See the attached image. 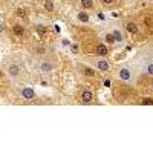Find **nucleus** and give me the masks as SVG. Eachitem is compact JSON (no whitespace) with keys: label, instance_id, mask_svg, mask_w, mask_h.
I'll return each mask as SVG.
<instances>
[{"label":"nucleus","instance_id":"nucleus-7","mask_svg":"<svg viewBox=\"0 0 153 153\" xmlns=\"http://www.w3.org/2000/svg\"><path fill=\"white\" fill-rule=\"evenodd\" d=\"M94 101V94L92 91H89V89H83L81 91V103L83 104H89Z\"/></svg>","mask_w":153,"mask_h":153},{"label":"nucleus","instance_id":"nucleus-23","mask_svg":"<svg viewBox=\"0 0 153 153\" xmlns=\"http://www.w3.org/2000/svg\"><path fill=\"white\" fill-rule=\"evenodd\" d=\"M152 89H153V81H152Z\"/></svg>","mask_w":153,"mask_h":153},{"label":"nucleus","instance_id":"nucleus-1","mask_svg":"<svg viewBox=\"0 0 153 153\" xmlns=\"http://www.w3.org/2000/svg\"><path fill=\"white\" fill-rule=\"evenodd\" d=\"M118 78L126 84H135L136 83V74L130 66H121L118 69Z\"/></svg>","mask_w":153,"mask_h":153},{"label":"nucleus","instance_id":"nucleus-24","mask_svg":"<svg viewBox=\"0 0 153 153\" xmlns=\"http://www.w3.org/2000/svg\"><path fill=\"white\" fill-rule=\"evenodd\" d=\"M152 54H153V51H152Z\"/></svg>","mask_w":153,"mask_h":153},{"label":"nucleus","instance_id":"nucleus-18","mask_svg":"<svg viewBox=\"0 0 153 153\" xmlns=\"http://www.w3.org/2000/svg\"><path fill=\"white\" fill-rule=\"evenodd\" d=\"M35 29H37V32H38V34H46V31H48V28H46V26H43V25H37Z\"/></svg>","mask_w":153,"mask_h":153},{"label":"nucleus","instance_id":"nucleus-9","mask_svg":"<svg viewBox=\"0 0 153 153\" xmlns=\"http://www.w3.org/2000/svg\"><path fill=\"white\" fill-rule=\"evenodd\" d=\"M110 32L113 34V37H115V40H117L118 45H123L124 43V34H123V31L120 28H112Z\"/></svg>","mask_w":153,"mask_h":153},{"label":"nucleus","instance_id":"nucleus-17","mask_svg":"<svg viewBox=\"0 0 153 153\" xmlns=\"http://www.w3.org/2000/svg\"><path fill=\"white\" fill-rule=\"evenodd\" d=\"M43 6H45V9H46L48 12H52V11L55 9V3L52 2V0H45Z\"/></svg>","mask_w":153,"mask_h":153},{"label":"nucleus","instance_id":"nucleus-5","mask_svg":"<svg viewBox=\"0 0 153 153\" xmlns=\"http://www.w3.org/2000/svg\"><path fill=\"white\" fill-rule=\"evenodd\" d=\"M19 95L22 98H25V100H34L37 97V94H35V91L32 87H22L19 91Z\"/></svg>","mask_w":153,"mask_h":153},{"label":"nucleus","instance_id":"nucleus-14","mask_svg":"<svg viewBox=\"0 0 153 153\" xmlns=\"http://www.w3.org/2000/svg\"><path fill=\"white\" fill-rule=\"evenodd\" d=\"M12 32H14V35H17V37H23L25 35V28L22 26V25H14V26H12Z\"/></svg>","mask_w":153,"mask_h":153},{"label":"nucleus","instance_id":"nucleus-8","mask_svg":"<svg viewBox=\"0 0 153 153\" xmlns=\"http://www.w3.org/2000/svg\"><path fill=\"white\" fill-rule=\"evenodd\" d=\"M95 54L98 57H107L109 55V48L104 45V43H98L95 46Z\"/></svg>","mask_w":153,"mask_h":153},{"label":"nucleus","instance_id":"nucleus-22","mask_svg":"<svg viewBox=\"0 0 153 153\" xmlns=\"http://www.w3.org/2000/svg\"><path fill=\"white\" fill-rule=\"evenodd\" d=\"M2 76H3V74H2V72H0V78H2Z\"/></svg>","mask_w":153,"mask_h":153},{"label":"nucleus","instance_id":"nucleus-2","mask_svg":"<svg viewBox=\"0 0 153 153\" xmlns=\"http://www.w3.org/2000/svg\"><path fill=\"white\" fill-rule=\"evenodd\" d=\"M87 63L91 66H94L100 72H109L110 71V63L106 60V57H92L87 58Z\"/></svg>","mask_w":153,"mask_h":153},{"label":"nucleus","instance_id":"nucleus-6","mask_svg":"<svg viewBox=\"0 0 153 153\" xmlns=\"http://www.w3.org/2000/svg\"><path fill=\"white\" fill-rule=\"evenodd\" d=\"M8 74H9V76H12V78H19V76L22 75V66L17 65V63H11V65L8 66Z\"/></svg>","mask_w":153,"mask_h":153},{"label":"nucleus","instance_id":"nucleus-16","mask_svg":"<svg viewBox=\"0 0 153 153\" xmlns=\"http://www.w3.org/2000/svg\"><path fill=\"white\" fill-rule=\"evenodd\" d=\"M76 19H78L81 23H87L91 17H89V14H87V12H84V11H80V12H78V16H76Z\"/></svg>","mask_w":153,"mask_h":153},{"label":"nucleus","instance_id":"nucleus-10","mask_svg":"<svg viewBox=\"0 0 153 153\" xmlns=\"http://www.w3.org/2000/svg\"><path fill=\"white\" fill-rule=\"evenodd\" d=\"M124 29H126L127 32H129V34H132V35L138 34V31H139L138 25H136V23H133V22H126V23H124Z\"/></svg>","mask_w":153,"mask_h":153},{"label":"nucleus","instance_id":"nucleus-3","mask_svg":"<svg viewBox=\"0 0 153 153\" xmlns=\"http://www.w3.org/2000/svg\"><path fill=\"white\" fill-rule=\"evenodd\" d=\"M54 69H55L54 61H51L48 58H43L40 63H38V71L43 72V74H49V72H52Z\"/></svg>","mask_w":153,"mask_h":153},{"label":"nucleus","instance_id":"nucleus-12","mask_svg":"<svg viewBox=\"0 0 153 153\" xmlns=\"http://www.w3.org/2000/svg\"><path fill=\"white\" fill-rule=\"evenodd\" d=\"M80 6H81V9L89 11V9H94L95 3H94V0H80Z\"/></svg>","mask_w":153,"mask_h":153},{"label":"nucleus","instance_id":"nucleus-20","mask_svg":"<svg viewBox=\"0 0 153 153\" xmlns=\"http://www.w3.org/2000/svg\"><path fill=\"white\" fill-rule=\"evenodd\" d=\"M101 2H103V5H113L115 0H101Z\"/></svg>","mask_w":153,"mask_h":153},{"label":"nucleus","instance_id":"nucleus-13","mask_svg":"<svg viewBox=\"0 0 153 153\" xmlns=\"http://www.w3.org/2000/svg\"><path fill=\"white\" fill-rule=\"evenodd\" d=\"M103 37H104V43H107V45H115L117 43V40H115V37H113V34L110 31H106L103 34Z\"/></svg>","mask_w":153,"mask_h":153},{"label":"nucleus","instance_id":"nucleus-11","mask_svg":"<svg viewBox=\"0 0 153 153\" xmlns=\"http://www.w3.org/2000/svg\"><path fill=\"white\" fill-rule=\"evenodd\" d=\"M143 71H144L147 75L153 76V60H146V61H144V65H143Z\"/></svg>","mask_w":153,"mask_h":153},{"label":"nucleus","instance_id":"nucleus-19","mask_svg":"<svg viewBox=\"0 0 153 153\" xmlns=\"http://www.w3.org/2000/svg\"><path fill=\"white\" fill-rule=\"evenodd\" d=\"M141 104H144V106L153 104V98H143V100H141Z\"/></svg>","mask_w":153,"mask_h":153},{"label":"nucleus","instance_id":"nucleus-4","mask_svg":"<svg viewBox=\"0 0 153 153\" xmlns=\"http://www.w3.org/2000/svg\"><path fill=\"white\" fill-rule=\"evenodd\" d=\"M78 69L83 72V75L89 76V78H94V76H97V69L91 65H83V63H78Z\"/></svg>","mask_w":153,"mask_h":153},{"label":"nucleus","instance_id":"nucleus-15","mask_svg":"<svg viewBox=\"0 0 153 153\" xmlns=\"http://www.w3.org/2000/svg\"><path fill=\"white\" fill-rule=\"evenodd\" d=\"M16 16H17L19 19H26V17H28V12H26V9H25V8L19 6V8L16 9Z\"/></svg>","mask_w":153,"mask_h":153},{"label":"nucleus","instance_id":"nucleus-21","mask_svg":"<svg viewBox=\"0 0 153 153\" xmlns=\"http://www.w3.org/2000/svg\"><path fill=\"white\" fill-rule=\"evenodd\" d=\"M61 43H63V46H71V42L66 40V38H63V42H61Z\"/></svg>","mask_w":153,"mask_h":153}]
</instances>
